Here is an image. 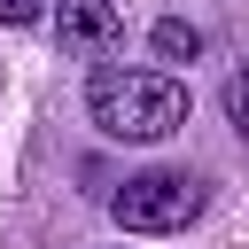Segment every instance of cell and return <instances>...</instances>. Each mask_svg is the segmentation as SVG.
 I'll return each instance as SVG.
<instances>
[{
  "mask_svg": "<svg viewBox=\"0 0 249 249\" xmlns=\"http://www.w3.org/2000/svg\"><path fill=\"white\" fill-rule=\"evenodd\" d=\"M86 117L109 132V140H132V148H156L187 124V86L163 78V70H117L101 62L86 78Z\"/></svg>",
  "mask_w": 249,
  "mask_h": 249,
  "instance_id": "cell-1",
  "label": "cell"
},
{
  "mask_svg": "<svg viewBox=\"0 0 249 249\" xmlns=\"http://www.w3.org/2000/svg\"><path fill=\"white\" fill-rule=\"evenodd\" d=\"M109 218L124 233H187L202 218V179H187V171H140V179H124L109 195Z\"/></svg>",
  "mask_w": 249,
  "mask_h": 249,
  "instance_id": "cell-2",
  "label": "cell"
},
{
  "mask_svg": "<svg viewBox=\"0 0 249 249\" xmlns=\"http://www.w3.org/2000/svg\"><path fill=\"white\" fill-rule=\"evenodd\" d=\"M54 39H62L70 54L117 47V0H54Z\"/></svg>",
  "mask_w": 249,
  "mask_h": 249,
  "instance_id": "cell-3",
  "label": "cell"
},
{
  "mask_svg": "<svg viewBox=\"0 0 249 249\" xmlns=\"http://www.w3.org/2000/svg\"><path fill=\"white\" fill-rule=\"evenodd\" d=\"M156 54H163V62H195V54H202V31H195L187 16H163V23H156Z\"/></svg>",
  "mask_w": 249,
  "mask_h": 249,
  "instance_id": "cell-4",
  "label": "cell"
},
{
  "mask_svg": "<svg viewBox=\"0 0 249 249\" xmlns=\"http://www.w3.org/2000/svg\"><path fill=\"white\" fill-rule=\"evenodd\" d=\"M226 117H233V132L249 140V70H233V78H226Z\"/></svg>",
  "mask_w": 249,
  "mask_h": 249,
  "instance_id": "cell-5",
  "label": "cell"
},
{
  "mask_svg": "<svg viewBox=\"0 0 249 249\" xmlns=\"http://www.w3.org/2000/svg\"><path fill=\"white\" fill-rule=\"evenodd\" d=\"M47 8H54V0H0V23H8V31H23V23H39Z\"/></svg>",
  "mask_w": 249,
  "mask_h": 249,
  "instance_id": "cell-6",
  "label": "cell"
}]
</instances>
